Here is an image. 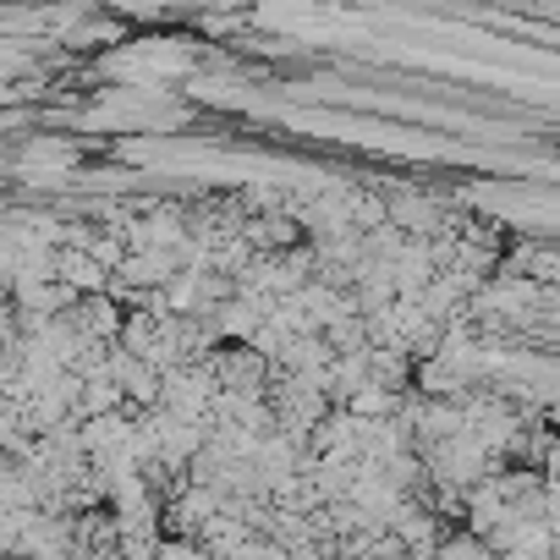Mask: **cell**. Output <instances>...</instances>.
<instances>
[{
	"instance_id": "1",
	"label": "cell",
	"mask_w": 560,
	"mask_h": 560,
	"mask_svg": "<svg viewBox=\"0 0 560 560\" xmlns=\"http://www.w3.org/2000/svg\"><path fill=\"white\" fill-rule=\"evenodd\" d=\"M264 407H269L280 434H314V423L330 412V401L319 396L314 380H292V374H275V369H269V385H264Z\"/></svg>"
},
{
	"instance_id": "2",
	"label": "cell",
	"mask_w": 560,
	"mask_h": 560,
	"mask_svg": "<svg viewBox=\"0 0 560 560\" xmlns=\"http://www.w3.org/2000/svg\"><path fill=\"white\" fill-rule=\"evenodd\" d=\"M209 401H214V380H209L203 363H182V369L160 374V412L209 429Z\"/></svg>"
},
{
	"instance_id": "3",
	"label": "cell",
	"mask_w": 560,
	"mask_h": 560,
	"mask_svg": "<svg viewBox=\"0 0 560 560\" xmlns=\"http://www.w3.org/2000/svg\"><path fill=\"white\" fill-rule=\"evenodd\" d=\"M203 369H209L214 390H231V396H264V385H269V363L253 347H231V341H220L203 358Z\"/></svg>"
},
{
	"instance_id": "4",
	"label": "cell",
	"mask_w": 560,
	"mask_h": 560,
	"mask_svg": "<svg viewBox=\"0 0 560 560\" xmlns=\"http://www.w3.org/2000/svg\"><path fill=\"white\" fill-rule=\"evenodd\" d=\"M308 456H314V462H358V456H363V423H358L352 412L330 407V412L314 423V434H308Z\"/></svg>"
},
{
	"instance_id": "5",
	"label": "cell",
	"mask_w": 560,
	"mask_h": 560,
	"mask_svg": "<svg viewBox=\"0 0 560 560\" xmlns=\"http://www.w3.org/2000/svg\"><path fill=\"white\" fill-rule=\"evenodd\" d=\"M220 511V494L214 489H198V483H182L165 505H160V538H192L209 516Z\"/></svg>"
},
{
	"instance_id": "6",
	"label": "cell",
	"mask_w": 560,
	"mask_h": 560,
	"mask_svg": "<svg viewBox=\"0 0 560 560\" xmlns=\"http://www.w3.org/2000/svg\"><path fill=\"white\" fill-rule=\"evenodd\" d=\"M67 319L78 325V336H83L89 347H116V336H121V319H127V308H121L116 298L94 292V298H78V303L67 308Z\"/></svg>"
},
{
	"instance_id": "7",
	"label": "cell",
	"mask_w": 560,
	"mask_h": 560,
	"mask_svg": "<svg viewBox=\"0 0 560 560\" xmlns=\"http://www.w3.org/2000/svg\"><path fill=\"white\" fill-rule=\"evenodd\" d=\"M50 264H56V287L78 303V298H94V292H105L110 287V275L83 253V247H56L50 253Z\"/></svg>"
},
{
	"instance_id": "8",
	"label": "cell",
	"mask_w": 560,
	"mask_h": 560,
	"mask_svg": "<svg viewBox=\"0 0 560 560\" xmlns=\"http://www.w3.org/2000/svg\"><path fill=\"white\" fill-rule=\"evenodd\" d=\"M247 538H253V533H247L242 522L220 516V511H214V516H209V522H203V527L192 533V544H198V549H203L209 560H225V555H231L236 544H247Z\"/></svg>"
},
{
	"instance_id": "9",
	"label": "cell",
	"mask_w": 560,
	"mask_h": 560,
	"mask_svg": "<svg viewBox=\"0 0 560 560\" xmlns=\"http://www.w3.org/2000/svg\"><path fill=\"white\" fill-rule=\"evenodd\" d=\"M401 396H407V390H401ZM401 396H390V390H380V385H363L341 412H352L358 423H380V418H390V412H396V401H401Z\"/></svg>"
},
{
	"instance_id": "10",
	"label": "cell",
	"mask_w": 560,
	"mask_h": 560,
	"mask_svg": "<svg viewBox=\"0 0 560 560\" xmlns=\"http://www.w3.org/2000/svg\"><path fill=\"white\" fill-rule=\"evenodd\" d=\"M160 560H209L192 538H160Z\"/></svg>"
},
{
	"instance_id": "11",
	"label": "cell",
	"mask_w": 560,
	"mask_h": 560,
	"mask_svg": "<svg viewBox=\"0 0 560 560\" xmlns=\"http://www.w3.org/2000/svg\"><path fill=\"white\" fill-rule=\"evenodd\" d=\"M287 560H330L319 544H298V549H287Z\"/></svg>"
},
{
	"instance_id": "12",
	"label": "cell",
	"mask_w": 560,
	"mask_h": 560,
	"mask_svg": "<svg viewBox=\"0 0 560 560\" xmlns=\"http://www.w3.org/2000/svg\"><path fill=\"white\" fill-rule=\"evenodd\" d=\"M0 560H7V555H0Z\"/></svg>"
}]
</instances>
